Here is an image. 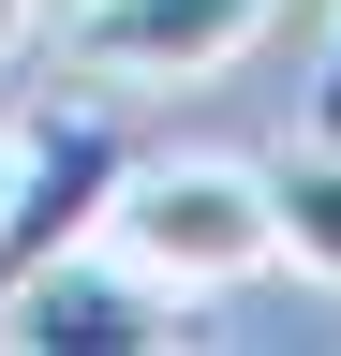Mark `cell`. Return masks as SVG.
I'll return each instance as SVG.
<instances>
[{
  "mask_svg": "<svg viewBox=\"0 0 341 356\" xmlns=\"http://www.w3.org/2000/svg\"><path fill=\"white\" fill-rule=\"evenodd\" d=\"M30 44H45V0H0V74H15Z\"/></svg>",
  "mask_w": 341,
  "mask_h": 356,
  "instance_id": "52a82bcc",
  "label": "cell"
},
{
  "mask_svg": "<svg viewBox=\"0 0 341 356\" xmlns=\"http://www.w3.org/2000/svg\"><path fill=\"white\" fill-rule=\"evenodd\" d=\"M0 193H15V149H0Z\"/></svg>",
  "mask_w": 341,
  "mask_h": 356,
  "instance_id": "ba28073f",
  "label": "cell"
},
{
  "mask_svg": "<svg viewBox=\"0 0 341 356\" xmlns=\"http://www.w3.org/2000/svg\"><path fill=\"white\" fill-rule=\"evenodd\" d=\"M119 178H134V134H119L104 104H60V119H45V134L15 149V193H0V297H15V282H30L45 252L104 238Z\"/></svg>",
  "mask_w": 341,
  "mask_h": 356,
  "instance_id": "277c9868",
  "label": "cell"
},
{
  "mask_svg": "<svg viewBox=\"0 0 341 356\" xmlns=\"http://www.w3.org/2000/svg\"><path fill=\"white\" fill-rule=\"evenodd\" d=\"M312 134H341V0H326V74H312Z\"/></svg>",
  "mask_w": 341,
  "mask_h": 356,
  "instance_id": "8992f818",
  "label": "cell"
},
{
  "mask_svg": "<svg viewBox=\"0 0 341 356\" xmlns=\"http://www.w3.org/2000/svg\"><path fill=\"white\" fill-rule=\"evenodd\" d=\"M104 238L178 297H238L252 267H282L267 252V163H223V149H134Z\"/></svg>",
  "mask_w": 341,
  "mask_h": 356,
  "instance_id": "6da1fadb",
  "label": "cell"
},
{
  "mask_svg": "<svg viewBox=\"0 0 341 356\" xmlns=\"http://www.w3.org/2000/svg\"><path fill=\"white\" fill-rule=\"evenodd\" d=\"M0 341H15V356H163V341H193V297L149 282L119 238L104 252L74 238V252H45L15 297H0Z\"/></svg>",
  "mask_w": 341,
  "mask_h": 356,
  "instance_id": "7a4b0ae2",
  "label": "cell"
},
{
  "mask_svg": "<svg viewBox=\"0 0 341 356\" xmlns=\"http://www.w3.org/2000/svg\"><path fill=\"white\" fill-rule=\"evenodd\" d=\"M267 252L297 267V282L341 297V134H312V149L267 163Z\"/></svg>",
  "mask_w": 341,
  "mask_h": 356,
  "instance_id": "5b68a950",
  "label": "cell"
},
{
  "mask_svg": "<svg viewBox=\"0 0 341 356\" xmlns=\"http://www.w3.org/2000/svg\"><path fill=\"white\" fill-rule=\"evenodd\" d=\"M282 30V0H60V60L90 89H193L252 60Z\"/></svg>",
  "mask_w": 341,
  "mask_h": 356,
  "instance_id": "3957f363",
  "label": "cell"
}]
</instances>
